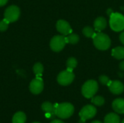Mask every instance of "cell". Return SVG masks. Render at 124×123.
Wrapping results in <instances>:
<instances>
[{
	"label": "cell",
	"mask_w": 124,
	"mask_h": 123,
	"mask_svg": "<svg viewBox=\"0 0 124 123\" xmlns=\"http://www.w3.org/2000/svg\"><path fill=\"white\" fill-rule=\"evenodd\" d=\"M94 28L95 30L101 32L107 27V20L103 17H99L94 20Z\"/></svg>",
	"instance_id": "5bb4252c"
},
{
	"label": "cell",
	"mask_w": 124,
	"mask_h": 123,
	"mask_svg": "<svg viewBox=\"0 0 124 123\" xmlns=\"http://www.w3.org/2000/svg\"><path fill=\"white\" fill-rule=\"evenodd\" d=\"M91 123H102L101 121H99V120H94V121L92 122Z\"/></svg>",
	"instance_id": "f1b7e54d"
},
{
	"label": "cell",
	"mask_w": 124,
	"mask_h": 123,
	"mask_svg": "<svg viewBox=\"0 0 124 123\" xmlns=\"http://www.w3.org/2000/svg\"><path fill=\"white\" fill-rule=\"evenodd\" d=\"M38 123V122H35V123Z\"/></svg>",
	"instance_id": "4dcf8cb0"
},
{
	"label": "cell",
	"mask_w": 124,
	"mask_h": 123,
	"mask_svg": "<svg viewBox=\"0 0 124 123\" xmlns=\"http://www.w3.org/2000/svg\"><path fill=\"white\" fill-rule=\"evenodd\" d=\"M41 109L45 113H46V115H49V117H54L55 115V105L49 101L44 102L41 105Z\"/></svg>",
	"instance_id": "4fadbf2b"
},
{
	"label": "cell",
	"mask_w": 124,
	"mask_h": 123,
	"mask_svg": "<svg viewBox=\"0 0 124 123\" xmlns=\"http://www.w3.org/2000/svg\"><path fill=\"white\" fill-rule=\"evenodd\" d=\"M120 40H121V43L124 45V31L120 35Z\"/></svg>",
	"instance_id": "484cf974"
},
{
	"label": "cell",
	"mask_w": 124,
	"mask_h": 123,
	"mask_svg": "<svg viewBox=\"0 0 124 123\" xmlns=\"http://www.w3.org/2000/svg\"><path fill=\"white\" fill-rule=\"evenodd\" d=\"M120 117L116 113H109L104 119V123H120Z\"/></svg>",
	"instance_id": "9a60e30c"
},
{
	"label": "cell",
	"mask_w": 124,
	"mask_h": 123,
	"mask_svg": "<svg viewBox=\"0 0 124 123\" xmlns=\"http://www.w3.org/2000/svg\"><path fill=\"white\" fill-rule=\"evenodd\" d=\"M93 42L95 47L100 50H107L110 48L111 44V41L110 37L103 33L99 32L97 33H95L94 36Z\"/></svg>",
	"instance_id": "7a4b0ae2"
},
{
	"label": "cell",
	"mask_w": 124,
	"mask_h": 123,
	"mask_svg": "<svg viewBox=\"0 0 124 123\" xmlns=\"http://www.w3.org/2000/svg\"><path fill=\"white\" fill-rule=\"evenodd\" d=\"M99 80H100V82L102 84V85H104V86H108V84L110 83V78L108 77V76H106V75H101L100 77V78H99Z\"/></svg>",
	"instance_id": "cb8c5ba5"
},
{
	"label": "cell",
	"mask_w": 124,
	"mask_h": 123,
	"mask_svg": "<svg viewBox=\"0 0 124 123\" xmlns=\"http://www.w3.org/2000/svg\"><path fill=\"white\" fill-rule=\"evenodd\" d=\"M112 107L113 110L118 114H124V99L118 98L113 101Z\"/></svg>",
	"instance_id": "7c38bea8"
},
{
	"label": "cell",
	"mask_w": 124,
	"mask_h": 123,
	"mask_svg": "<svg viewBox=\"0 0 124 123\" xmlns=\"http://www.w3.org/2000/svg\"><path fill=\"white\" fill-rule=\"evenodd\" d=\"M98 83L94 80H87L82 86L81 93L86 99H92L98 91Z\"/></svg>",
	"instance_id": "3957f363"
},
{
	"label": "cell",
	"mask_w": 124,
	"mask_h": 123,
	"mask_svg": "<svg viewBox=\"0 0 124 123\" xmlns=\"http://www.w3.org/2000/svg\"><path fill=\"white\" fill-rule=\"evenodd\" d=\"M33 72L35 73V75H36V77H41L42 73L44 72V67L41 63L38 62L34 65V66L33 67Z\"/></svg>",
	"instance_id": "ffe728a7"
},
{
	"label": "cell",
	"mask_w": 124,
	"mask_h": 123,
	"mask_svg": "<svg viewBox=\"0 0 124 123\" xmlns=\"http://www.w3.org/2000/svg\"><path fill=\"white\" fill-rule=\"evenodd\" d=\"M56 28L57 30L63 36H68L72 33V28L70 24L63 20H60L57 22Z\"/></svg>",
	"instance_id": "30bf717a"
},
{
	"label": "cell",
	"mask_w": 124,
	"mask_h": 123,
	"mask_svg": "<svg viewBox=\"0 0 124 123\" xmlns=\"http://www.w3.org/2000/svg\"><path fill=\"white\" fill-rule=\"evenodd\" d=\"M112 56L117 59H124V47L118 46L112 50Z\"/></svg>",
	"instance_id": "e0dca14e"
},
{
	"label": "cell",
	"mask_w": 124,
	"mask_h": 123,
	"mask_svg": "<svg viewBox=\"0 0 124 123\" xmlns=\"http://www.w3.org/2000/svg\"><path fill=\"white\" fill-rule=\"evenodd\" d=\"M97 109L93 105H86L79 112V117L81 118L79 123H85L87 120L93 118L97 115Z\"/></svg>",
	"instance_id": "5b68a950"
},
{
	"label": "cell",
	"mask_w": 124,
	"mask_h": 123,
	"mask_svg": "<svg viewBox=\"0 0 124 123\" xmlns=\"http://www.w3.org/2000/svg\"><path fill=\"white\" fill-rule=\"evenodd\" d=\"M119 67H120V69H121V70H124V61L121 62L120 63V65H119Z\"/></svg>",
	"instance_id": "4316f807"
},
{
	"label": "cell",
	"mask_w": 124,
	"mask_h": 123,
	"mask_svg": "<svg viewBox=\"0 0 124 123\" xmlns=\"http://www.w3.org/2000/svg\"><path fill=\"white\" fill-rule=\"evenodd\" d=\"M75 75L72 71L68 70L62 71L57 76V82L61 86H68L74 80Z\"/></svg>",
	"instance_id": "ba28073f"
},
{
	"label": "cell",
	"mask_w": 124,
	"mask_h": 123,
	"mask_svg": "<svg viewBox=\"0 0 124 123\" xmlns=\"http://www.w3.org/2000/svg\"><path fill=\"white\" fill-rule=\"evenodd\" d=\"M26 121V115L23 112H16L12 117V123H25Z\"/></svg>",
	"instance_id": "2e32d148"
},
{
	"label": "cell",
	"mask_w": 124,
	"mask_h": 123,
	"mask_svg": "<svg viewBox=\"0 0 124 123\" xmlns=\"http://www.w3.org/2000/svg\"><path fill=\"white\" fill-rule=\"evenodd\" d=\"M50 123H64L62 120H52V122Z\"/></svg>",
	"instance_id": "83f0119b"
},
{
	"label": "cell",
	"mask_w": 124,
	"mask_h": 123,
	"mask_svg": "<svg viewBox=\"0 0 124 123\" xmlns=\"http://www.w3.org/2000/svg\"><path fill=\"white\" fill-rule=\"evenodd\" d=\"M9 22L6 19L1 20L0 21V31L4 32V31L7 30L8 28V26H9Z\"/></svg>",
	"instance_id": "603a6c76"
},
{
	"label": "cell",
	"mask_w": 124,
	"mask_h": 123,
	"mask_svg": "<svg viewBox=\"0 0 124 123\" xmlns=\"http://www.w3.org/2000/svg\"><path fill=\"white\" fill-rule=\"evenodd\" d=\"M83 33L87 38H93L94 36L95 35V31L92 28L89 26H86L83 29Z\"/></svg>",
	"instance_id": "7402d4cb"
},
{
	"label": "cell",
	"mask_w": 124,
	"mask_h": 123,
	"mask_svg": "<svg viewBox=\"0 0 124 123\" xmlns=\"http://www.w3.org/2000/svg\"><path fill=\"white\" fill-rule=\"evenodd\" d=\"M30 91L33 94H39L44 89V81L41 77H36L30 83Z\"/></svg>",
	"instance_id": "9c48e42d"
},
{
	"label": "cell",
	"mask_w": 124,
	"mask_h": 123,
	"mask_svg": "<svg viewBox=\"0 0 124 123\" xmlns=\"http://www.w3.org/2000/svg\"><path fill=\"white\" fill-rule=\"evenodd\" d=\"M66 43L64 36H55L50 41V48L52 51L58 52L63 49Z\"/></svg>",
	"instance_id": "52a82bcc"
},
{
	"label": "cell",
	"mask_w": 124,
	"mask_h": 123,
	"mask_svg": "<svg viewBox=\"0 0 124 123\" xmlns=\"http://www.w3.org/2000/svg\"><path fill=\"white\" fill-rule=\"evenodd\" d=\"M8 0H0V7L4 6L7 3Z\"/></svg>",
	"instance_id": "d4e9b609"
},
{
	"label": "cell",
	"mask_w": 124,
	"mask_h": 123,
	"mask_svg": "<svg viewBox=\"0 0 124 123\" xmlns=\"http://www.w3.org/2000/svg\"><path fill=\"white\" fill-rule=\"evenodd\" d=\"M110 17V25L113 30L120 32L124 30V15L118 12H114Z\"/></svg>",
	"instance_id": "277c9868"
},
{
	"label": "cell",
	"mask_w": 124,
	"mask_h": 123,
	"mask_svg": "<svg viewBox=\"0 0 124 123\" xmlns=\"http://www.w3.org/2000/svg\"><path fill=\"white\" fill-rule=\"evenodd\" d=\"M65 41L67 43L70 44H76L79 41V36L75 33H70L65 37Z\"/></svg>",
	"instance_id": "ac0fdd59"
},
{
	"label": "cell",
	"mask_w": 124,
	"mask_h": 123,
	"mask_svg": "<svg viewBox=\"0 0 124 123\" xmlns=\"http://www.w3.org/2000/svg\"><path fill=\"white\" fill-rule=\"evenodd\" d=\"M20 15V8L15 5L8 7L4 12V19H6L9 23L17 21Z\"/></svg>",
	"instance_id": "8992f818"
},
{
	"label": "cell",
	"mask_w": 124,
	"mask_h": 123,
	"mask_svg": "<svg viewBox=\"0 0 124 123\" xmlns=\"http://www.w3.org/2000/svg\"><path fill=\"white\" fill-rule=\"evenodd\" d=\"M77 64H78V62H77V60H76V58H74V57H70V58H69V59L67 60V62H66L67 70H69V71H72V72H73V69L76 67Z\"/></svg>",
	"instance_id": "d6986e66"
},
{
	"label": "cell",
	"mask_w": 124,
	"mask_h": 123,
	"mask_svg": "<svg viewBox=\"0 0 124 123\" xmlns=\"http://www.w3.org/2000/svg\"><path fill=\"white\" fill-rule=\"evenodd\" d=\"M92 103L97 107H101L105 104V99L101 96H96L92 98Z\"/></svg>",
	"instance_id": "44dd1931"
},
{
	"label": "cell",
	"mask_w": 124,
	"mask_h": 123,
	"mask_svg": "<svg viewBox=\"0 0 124 123\" xmlns=\"http://www.w3.org/2000/svg\"><path fill=\"white\" fill-rule=\"evenodd\" d=\"M75 109L72 104L65 102L55 104V115L60 119H68L74 113Z\"/></svg>",
	"instance_id": "6da1fadb"
},
{
	"label": "cell",
	"mask_w": 124,
	"mask_h": 123,
	"mask_svg": "<svg viewBox=\"0 0 124 123\" xmlns=\"http://www.w3.org/2000/svg\"><path fill=\"white\" fill-rule=\"evenodd\" d=\"M121 123H124V120H123V121L121 122Z\"/></svg>",
	"instance_id": "f546056e"
},
{
	"label": "cell",
	"mask_w": 124,
	"mask_h": 123,
	"mask_svg": "<svg viewBox=\"0 0 124 123\" xmlns=\"http://www.w3.org/2000/svg\"><path fill=\"white\" fill-rule=\"evenodd\" d=\"M108 86L110 92L116 95L122 94L124 91V85L119 80H111Z\"/></svg>",
	"instance_id": "8fae6325"
}]
</instances>
